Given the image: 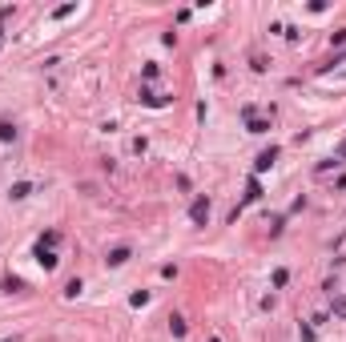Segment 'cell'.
<instances>
[{"mask_svg": "<svg viewBox=\"0 0 346 342\" xmlns=\"http://www.w3.org/2000/svg\"><path fill=\"white\" fill-rule=\"evenodd\" d=\"M77 294H81V278H73V282L64 286V298H77Z\"/></svg>", "mask_w": 346, "mask_h": 342, "instance_id": "10", "label": "cell"}, {"mask_svg": "<svg viewBox=\"0 0 346 342\" xmlns=\"http://www.w3.org/2000/svg\"><path fill=\"white\" fill-rule=\"evenodd\" d=\"M16 137V125L12 121H0V141H12Z\"/></svg>", "mask_w": 346, "mask_h": 342, "instance_id": "7", "label": "cell"}, {"mask_svg": "<svg viewBox=\"0 0 346 342\" xmlns=\"http://www.w3.org/2000/svg\"><path fill=\"white\" fill-rule=\"evenodd\" d=\"M330 310H334V314H338V318H346V298H342V294H338V298H334V302H330Z\"/></svg>", "mask_w": 346, "mask_h": 342, "instance_id": "8", "label": "cell"}, {"mask_svg": "<svg viewBox=\"0 0 346 342\" xmlns=\"http://www.w3.org/2000/svg\"><path fill=\"white\" fill-rule=\"evenodd\" d=\"M210 342H222V338H210Z\"/></svg>", "mask_w": 346, "mask_h": 342, "instance_id": "16", "label": "cell"}, {"mask_svg": "<svg viewBox=\"0 0 346 342\" xmlns=\"http://www.w3.org/2000/svg\"><path fill=\"white\" fill-rule=\"evenodd\" d=\"M189 222H193V226H205V222H210V197H205V193L193 197V206H189Z\"/></svg>", "mask_w": 346, "mask_h": 342, "instance_id": "1", "label": "cell"}, {"mask_svg": "<svg viewBox=\"0 0 346 342\" xmlns=\"http://www.w3.org/2000/svg\"><path fill=\"white\" fill-rule=\"evenodd\" d=\"M28 193H32V185H28V181H16V185L8 189V197H12V201H24Z\"/></svg>", "mask_w": 346, "mask_h": 342, "instance_id": "5", "label": "cell"}, {"mask_svg": "<svg viewBox=\"0 0 346 342\" xmlns=\"http://www.w3.org/2000/svg\"><path fill=\"white\" fill-rule=\"evenodd\" d=\"M274 161H278V145L262 149V153H258V161H254V177H258V173H266L270 165H274Z\"/></svg>", "mask_w": 346, "mask_h": 342, "instance_id": "2", "label": "cell"}, {"mask_svg": "<svg viewBox=\"0 0 346 342\" xmlns=\"http://www.w3.org/2000/svg\"><path fill=\"white\" fill-rule=\"evenodd\" d=\"M258 197H262V185H258V177H250V185H246V206L258 201Z\"/></svg>", "mask_w": 346, "mask_h": 342, "instance_id": "6", "label": "cell"}, {"mask_svg": "<svg viewBox=\"0 0 346 342\" xmlns=\"http://www.w3.org/2000/svg\"><path fill=\"white\" fill-rule=\"evenodd\" d=\"M4 290H8V294H16V290H24V286H20V278H12V274H8V278H4Z\"/></svg>", "mask_w": 346, "mask_h": 342, "instance_id": "11", "label": "cell"}, {"mask_svg": "<svg viewBox=\"0 0 346 342\" xmlns=\"http://www.w3.org/2000/svg\"><path fill=\"white\" fill-rule=\"evenodd\" d=\"M330 45H346V28H338V32H330Z\"/></svg>", "mask_w": 346, "mask_h": 342, "instance_id": "12", "label": "cell"}, {"mask_svg": "<svg viewBox=\"0 0 346 342\" xmlns=\"http://www.w3.org/2000/svg\"><path fill=\"white\" fill-rule=\"evenodd\" d=\"M334 157H338V161H346V141H338V149H334Z\"/></svg>", "mask_w": 346, "mask_h": 342, "instance_id": "13", "label": "cell"}, {"mask_svg": "<svg viewBox=\"0 0 346 342\" xmlns=\"http://www.w3.org/2000/svg\"><path fill=\"white\" fill-rule=\"evenodd\" d=\"M8 16H12V8H0V24H4V20H8Z\"/></svg>", "mask_w": 346, "mask_h": 342, "instance_id": "14", "label": "cell"}, {"mask_svg": "<svg viewBox=\"0 0 346 342\" xmlns=\"http://www.w3.org/2000/svg\"><path fill=\"white\" fill-rule=\"evenodd\" d=\"M129 258H133V254H129V246H117V250H109V258H105V262H109V266H125Z\"/></svg>", "mask_w": 346, "mask_h": 342, "instance_id": "3", "label": "cell"}, {"mask_svg": "<svg viewBox=\"0 0 346 342\" xmlns=\"http://www.w3.org/2000/svg\"><path fill=\"white\" fill-rule=\"evenodd\" d=\"M37 262H41L45 270H57V254H53V250H45V246H37Z\"/></svg>", "mask_w": 346, "mask_h": 342, "instance_id": "4", "label": "cell"}, {"mask_svg": "<svg viewBox=\"0 0 346 342\" xmlns=\"http://www.w3.org/2000/svg\"><path fill=\"white\" fill-rule=\"evenodd\" d=\"M169 330H173V338H185V322H181V318H173Z\"/></svg>", "mask_w": 346, "mask_h": 342, "instance_id": "9", "label": "cell"}, {"mask_svg": "<svg viewBox=\"0 0 346 342\" xmlns=\"http://www.w3.org/2000/svg\"><path fill=\"white\" fill-rule=\"evenodd\" d=\"M0 342H16V338H0Z\"/></svg>", "mask_w": 346, "mask_h": 342, "instance_id": "15", "label": "cell"}]
</instances>
